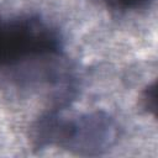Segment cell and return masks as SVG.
Instances as JSON below:
<instances>
[{
  "label": "cell",
  "mask_w": 158,
  "mask_h": 158,
  "mask_svg": "<svg viewBox=\"0 0 158 158\" xmlns=\"http://www.w3.org/2000/svg\"><path fill=\"white\" fill-rule=\"evenodd\" d=\"M110 7L115 10L127 11V10H136L144 5H147L151 0H104Z\"/></svg>",
  "instance_id": "3957f363"
},
{
  "label": "cell",
  "mask_w": 158,
  "mask_h": 158,
  "mask_svg": "<svg viewBox=\"0 0 158 158\" xmlns=\"http://www.w3.org/2000/svg\"><path fill=\"white\" fill-rule=\"evenodd\" d=\"M142 101H143V106L144 109L148 111H154L156 107V89H154V84L149 85L146 88L143 95H142Z\"/></svg>",
  "instance_id": "277c9868"
},
{
  "label": "cell",
  "mask_w": 158,
  "mask_h": 158,
  "mask_svg": "<svg viewBox=\"0 0 158 158\" xmlns=\"http://www.w3.org/2000/svg\"><path fill=\"white\" fill-rule=\"evenodd\" d=\"M62 56V37L47 20L31 14L0 15L1 72L33 69Z\"/></svg>",
  "instance_id": "7a4b0ae2"
},
{
  "label": "cell",
  "mask_w": 158,
  "mask_h": 158,
  "mask_svg": "<svg viewBox=\"0 0 158 158\" xmlns=\"http://www.w3.org/2000/svg\"><path fill=\"white\" fill-rule=\"evenodd\" d=\"M37 147H58L80 156H99L118 141L117 122L104 111L67 114L53 110L43 115L33 127Z\"/></svg>",
  "instance_id": "6da1fadb"
}]
</instances>
